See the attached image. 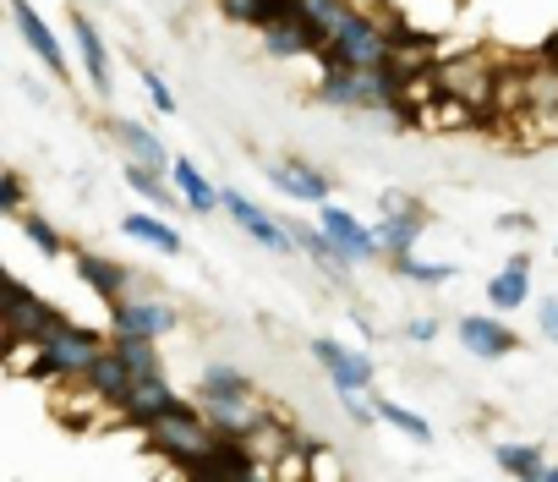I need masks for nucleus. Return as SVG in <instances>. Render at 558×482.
<instances>
[{
	"instance_id": "obj_19",
	"label": "nucleus",
	"mask_w": 558,
	"mask_h": 482,
	"mask_svg": "<svg viewBox=\"0 0 558 482\" xmlns=\"http://www.w3.org/2000/svg\"><path fill=\"white\" fill-rule=\"evenodd\" d=\"M72 39H77V56H83V72H88V83H94V99H110L116 94V72H110V50H105V39H99V28L83 17V12H72Z\"/></svg>"
},
{
	"instance_id": "obj_4",
	"label": "nucleus",
	"mask_w": 558,
	"mask_h": 482,
	"mask_svg": "<svg viewBox=\"0 0 558 482\" xmlns=\"http://www.w3.org/2000/svg\"><path fill=\"white\" fill-rule=\"evenodd\" d=\"M105 346H110L105 335H94V329H83V324L66 318L61 329H50V335L39 340V357H45L39 378H50V384H56V378H83Z\"/></svg>"
},
{
	"instance_id": "obj_8",
	"label": "nucleus",
	"mask_w": 558,
	"mask_h": 482,
	"mask_svg": "<svg viewBox=\"0 0 558 482\" xmlns=\"http://www.w3.org/2000/svg\"><path fill=\"white\" fill-rule=\"evenodd\" d=\"M438 83H444V94H454V99L476 105L482 116H493V83H498V72L487 67V56H454V61H438Z\"/></svg>"
},
{
	"instance_id": "obj_36",
	"label": "nucleus",
	"mask_w": 558,
	"mask_h": 482,
	"mask_svg": "<svg viewBox=\"0 0 558 482\" xmlns=\"http://www.w3.org/2000/svg\"><path fill=\"white\" fill-rule=\"evenodd\" d=\"M203 389H246V373L230 367V362H214V367L203 373Z\"/></svg>"
},
{
	"instance_id": "obj_25",
	"label": "nucleus",
	"mask_w": 558,
	"mask_h": 482,
	"mask_svg": "<svg viewBox=\"0 0 558 482\" xmlns=\"http://www.w3.org/2000/svg\"><path fill=\"white\" fill-rule=\"evenodd\" d=\"M170 181H175V192H181V203H186L192 214H214V208H219V186H214L186 154L170 165Z\"/></svg>"
},
{
	"instance_id": "obj_30",
	"label": "nucleus",
	"mask_w": 558,
	"mask_h": 482,
	"mask_svg": "<svg viewBox=\"0 0 558 482\" xmlns=\"http://www.w3.org/2000/svg\"><path fill=\"white\" fill-rule=\"evenodd\" d=\"M116 351L132 362V373H165V357H159V340H143V335H116Z\"/></svg>"
},
{
	"instance_id": "obj_24",
	"label": "nucleus",
	"mask_w": 558,
	"mask_h": 482,
	"mask_svg": "<svg viewBox=\"0 0 558 482\" xmlns=\"http://www.w3.org/2000/svg\"><path fill=\"white\" fill-rule=\"evenodd\" d=\"M116 137H121L126 159H137V165H148V170H170V165H175L170 148L159 143V132H148L143 121H116Z\"/></svg>"
},
{
	"instance_id": "obj_15",
	"label": "nucleus",
	"mask_w": 558,
	"mask_h": 482,
	"mask_svg": "<svg viewBox=\"0 0 558 482\" xmlns=\"http://www.w3.org/2000/svg\"><path fill=\"white\" fill-rule=\"evenodd\" d=\"M263 34V50L274 56V61H296V56H318V28L302 17V12H286V17H274V23H263L257 28Z\"/></svg>"
},
{
	"instance_id": "obj_33",
	"label": "nucleus",
	"mask_w": 558,
	"mask_h": 482,
	"mask_svg": "<svg viewBox=\"0 0 558 482\" xmlns=\"http://www.w3.org/2000/svg\"><path fill=\"white\" fill-rule=\"evenodd\" d=\"M335 395H340V406H345V417H351L356 427H378V422H384L373 389H335Z\"/></svg>"
},
{
	"instance_id": "obj_13",
	"label": "nucleus",
	"mask_w": 558,
	"mask_h": 482,
	"mask_svg": "<svg viewBox=\"0 0 558 482\" xmlns=\"http://www.w3.org/2000/svg\"><path fill=\"white\" fill-rule=\"evenodd\" d=\"M263 176L286 192L291 203H329V176L318 170V165H307V159H296V154H279V159H263Z\"/></svg>"
},
{
	"instance_id": "obj_26",
	"label": "nucleus",
	"mask_w": 558,
	"mask_h": 482,
	"mask_svg": "<svg viewBox=\"0 0 558 482\" xmlns=\"http://www.w3.org/2000/svg\"><path fill=\"white\" fill-rule=\"evenodd\" d=\"M296 12L318 28V39H335L340 28H345V17L356 12V0H296ZM324 50V45H318Z\"/></svg>"
},
{
	"instance_id": "obj_35",
	"label": "nucleus",
	"mask_w": 558,
	"mask_h": 482,
	"mask_svg": "<svg viewBox=\"0 0 558 482\" xmlns=\"http://www.w3.org/2000/svg\"><path fill=\"white\" fill-rule=\"evenodd\" d=\"M23 203H28V192H23V176H17V170H7V176H0V208H7L12 219H23V214H28Z\"/></svg>"
},
{
	"instance_id": "obj_20",
	"label": "nucleus",
	"mask_w": 558,
	"mask_h": 482,
	"mask_svg": "<svg viewBox=\"0 0 558 482\" xmlns=\"http://www.w3.org/2000/svg\"><path fill=\"white\" fill-rule=\"evenodd\" d=\"M487 302H493L498 313H514V308L531 302V253H514V258L487 280Z\"/></svg>"
},
{
	"instance_id": "obj_1",
	"label": "nucleus",
	"mask_w": 558,
	"mask_h": 482,
	"mask_svg": "<svg viewBox=\"0 0 558 482\" xmlns=\"http://www.w3.org/2000/svg\"><path fill=\"white\" fill-rule=\"evenodd\" d=\"M313 99L335 105V110H356V116H384L389 126H411L416 121L405 110L395 67H340V61H324V77H318Z\"/></svg>"
},
{
	"instance_id": "obj_31",
	"label": "nucleus",
	"mask_w": 558,
	"mask_h": 482,
	"mask_svg": "<svg viewBox=\"0 0 558 482\" xmlns=\"http://www.w3.org/2000/svg\"><path fill=\"white\" fill-rule=\"evenodd\" d=\"M378 417H384L389 427H400L405 438H416V444H433V422H427V417H416L411 406H400V400H384V395H378Z\"/></svg>"
},
{
	"instance_id": "obj_21",
	"label": "nucleus",
	"mask_w": 558,
	"mask_h": 482,
	"mask_svg": "<svg viewBox=\"0 0 558 482\" xmlns=\"http://www.w3.org/2000/svg\"><path fill=\"white\" fill-rule=\"evenodd\" d=\"M121 230H126L132 241H143V248L165 253V258H186V241H181L175 225H165V214H143V208H132V214L121 219Z\"/></svg>"
},
{
	"instance_id": "obj_27",
	"label": "nucleus",
	"mask_w": 558,
	"mask_h": 482,
	"mask_svg": "<svg viewBox=\"0 0 558 482\" xmlns=\"http://www.w3.org/2000/svg\"><path fill=\"white\" fill-rule=\"evenodd\" d=\"M165 176H170V170H148V165L126 159V186H132L137 197H148L154 208H175V203H181V192H175V186H165Z\"/></svg>"
},
{
	"instance_id": "obj_16",
	"label": "nucleus",
	"mask_w": 558,
	"mask_h": 482,
	"mask_svg": "<svg viewBox=\"0 0 558 482\" xmlns=\"http://www.w3.org/2000/svg\"><path fill=\"white\" fill-rule=\"evenodd\" d=\"M7 7H12V28H17V39L56 72V77H66V50H61V39H56V28L28 7V0H7Z\"/></svg>"
},
{
	"instance_id": "obj_6",
	"label": "nucleus",
	"mask_w": 558,
	"mask_h": 482,
	"mask_svg": "<svg viewBox=\"0 0 558 482\" xmlns=\"http://www.w3.org/2000/svg\"><path fill=\"white\" fill-rule=\"evenodd\" d=\"M197 400H203V417H208L225 438H246L252 427L268 422V406L252 395V384H246V389H203Z\"/></svg>"
},
{
	"instance_id": "obj_5",
	"label": "nucleus",
	"mask_w": 558,
	"mask_h": 482,
	"mask_svg": "<svg viewBox=\"0 0 558 482\" xmlns=\"http://www.w3.org/2000/svg\"><path fill=\"white\" fill-rule=\"evenodd\" d=\"M219 208H225V219H235V225H241V236H252V241H257V248H268V253H296L291 219L268 214V208H263V203H252L246 192L219 186Z\"/></svg>"
},
{
	"instance_id": "obj_9",
	"label": "nucleus",
	"mask_w": 558,
	"mask_h": 482,
	"mask_svg": "<svg viewBox=\"0 0 558 482\" xmlns=\"http://www.w3.org/2000/svg\"><path fill=\"white\" fill-rule=\"evenodd\" d=\"M110 329H116V335L165 340V335H175V329H181V313H175L170 302H159V297H126V302H116V308H110Z\"/></svg>"
},
{
	"instance_id": "obj_32",
	"label": "nucleus",
	"mask_w": 558,
	"mask_h": 482,
	"mask_svg": "<svg viewBox=\"0 0 558 482\" xmlns=\"http://www.w3.org/2000/svg\"><path fill=\"white\" fill-rule=\"evenodd\" d=\"M17 225H23V236L34 241V248H39L45 258H66V236H61L50 219H39V214H23Z\"/></svg>"
},
{
	"instance_id": "obj_23",
	"label": "nucleus",
	"mask_w": 558,
	"mask_h": 482,
	"mask_svg": "<svg viewBox=\"0 0 558 482\" xmlns=\"http://www.w3.org/2000/svg\"><path fill=\"white\" fill-rule=\"evenodd\" d=\"M291 236H296V253H307L329 280H345V264H351V258L324 236V225H302V219H291Z\"/></svg>"
},
{
	"instance_id": "obj_7",
	"label": "nucleus",
	"mask_w": 558,
	"mask_h": 482,
	"mask_svg": "<svg viewBox=\"0 0 558 482\" xmlns=\"http://www.w3.org/2000/svg\"><path fill=\"white\" fill-rule=\"evenodd\" d=\"M66 313L50 308L39 291H28L23 280H7V340H45L50 329H61Z\"/></svg>"
},
{
	"instance_id": "obj_43",
	"label": "nucleus",
	"mask_w": 558,
	"mask_h": 482,
	"mask_svg": "<svg viewBox=\"0 0 558 482\" xmlns=\"http://www.w3.org/2000/svg\"><path fill=\"white\" fill-rule=\"evenodd\" d=\"M553 253H558V248H553Z\"/></svg>"
},
{
	"instance_id": "obj_34",
	"label": "nucleus",
	"mask_w": 558,
	"mask_h": 482,
	"mask_svg": "<svg viewBox=\"0 0 558 482\" xmlns=\"http://www.w3.org/2000/svg\"><path fill=\"white\" fill-rule=\"evenodd\" d=\"M137 83H143V94L154 99V110H159V116H175V110H181V105H175V94H170V83H165L154 67H137Z\"/></svg>"
},
{
	"instance_id": "obj_10",
	"label": "nucleus",
	"mask_w": 558,
	"mask_h": 482,
	"mask_svg": "<svg viewBox=\"0 0 558 482\" xmlns=\"http://www.w3.org/2000/svg\"><path fill=\"white\" fill-rule=\"evenodd\" d=\"M454 335H460V351L476 357V362H504V357L520 351V335H514L498 313H465V318L454 324Z\"/></svg>"
},
{
	"instance_id": "obj_22",
	"label": "nucleus",
	"mask_w": 558,
	"mask_h": 482,
	"mask_svg": "<svg viewBox=\"0 0 558 482\" xmlns=\"http://www.w3.org/2000/svg\"><path fill=\"white\" fill-rule=\"evenodd\" d=\"M422 230H427V214H422V208H405V214H384V219H378V248H384V258L416 253Z\"/></svg>"
},
{
	"instance_id": "obj_42",
	"label": "nucleus",
	"mask_w": 558,
	"mask_h": 482,
	"mask_svg": "<svg viewBox=\"0 0 558 482\" xmlns=\"http://www.w3.org/2000/svg\"><path fill=\"white\" fill-rule=\"evenodd\" d=\"M542 132H547V137H558V105H553V110L542 116Z\"/></svg>"
},
{
	"instance_id": "obj_2",
	"label": "nucleus",
	"mask_w": 558,
	"mask_h": 482,
	"mask_svg": "<svg viewBox=\"0 0 558 482\" xmlns=\"http://www.w3.org/2000/svg\"><path fill=\"white\" fill-rule=\"evenodd\" d=\"M143 433H148V444H154L159 455H170V460H175V471H181V477H197V471H203V460L225 444V433L203 417V406H186V400H181L175 411H165L159 422H148Z\"/></svg>"
},
{
	"instance_id": "obj_37",
	"label": "nucleus",
	"mask_w": 558,
	"mask_h": 482,
	"mask_svg": "<svg viewBox=\"0 0 558 482\" xmlns=\"http://www.w3.org/2000/svg\"><path fill=\"white\" fill-rule=\"evenodd\" d=\"M536 329L558 346V297H542V308H536Z\"/></svg>"
},
{
	"instance_id": "obj_38",
	"label": "nucleus",
	"mask_w": 558,
	"mask_h": 482,
	"mask_svg": "<svg viewBox=\"0 0 558 482\" xmlns=\"http://www.w3.org/2000/svg\"><path fill=\"white\" fill-rule=\"evenodd\" d=\"M405 340H411V346H433V340H438V318H411V324H405Z\"/></svg>"
},
{
	"instance_id": "obj_11",
	"label": "nucleus",
	"mask_w": 558,
	"mask_h": 482,
	"mask_svg": "<svg viewBox=\"0 0 558 482\" xmlns=\"http://www.w3.org/2000/svg\"><path fill=\"white\" fill-rule=\"evenodd\" d=\"M313 362L329 373L335 389H373V378H378V362H373L362 346H340V340H329V335L313 340Z\"/></svg>"
},
{
	"instance_id": "obj_14",
	"label": "nucleus",
	"mask_w": 558,
	"mask_h": 482,
	"mask_svg": "<svg viewBox=\"0 0 558 482\" xmlns=\"http://www.w3.org/2000/svg\"><path fill=\"white\" fill-rule=\"evenodd\" d=\"M132 384H137V373H132V362L116 351V340L94 357V367L83 373V389L94 395V400H105V406H116L121 411V400L132 395Z\"/></svg>"
},
{
	"instance_id": "obj_3",
	"label": "nucleus",
	"mask_w": 558,
	"mask_h": 482,
	"mask_svg": "<svg viewBox=\"0 0 558 482\" xmlns=\"http://www.w3.org/2000/svg\"><path fill=\"white\" fill-rule=\"evenodd\" d=\"M318 61H340V67H389L395 61V34H389V17H373V12H351L345 28L335 39H324Z\"/></svg>"
},
{
	"instance_id": "obj_41",
	"label": "nucleus",
	"mask_w": 558,
	"mask_h": 482,
	"mask_svg": "<svg viewBox=\"0 0 558 482\" xmlns=\"http://www.w3.org/2000/svg\"><path fill=\"white\" fill-rule=\"evenodd\" d=\"M542 61H547V67H558V34H553V39L542 45Z\"/></svg>"
},
{
	"instance_id": "obj_28",
	"label": "nucleus",
	"mask_w": 558,
	"mask_h": 482,
	"mask_svg": "<svg viewBox=\"0 0 558 482\" xmlns=\"http://www.w3.org/2000/svg\"><path fill=\"white\" fill-rule=\"evenodd\" d=\"M493 460H498L509 477H520V482H542V477H547L542 444H498V449H493Z\"/></svg>"
},
{
	"instance_id": "obj_12",
	"label": "nucleus",
	"mask_w": 558,
	"mask_h": 482,
	"mask_svg": "<svg viewBox=\"0 0 558 482\" xmlns=\"http://www.w3.org/2000/svg\"><path fill=\"white\" fill-rule=\"evenodd\" d=\"M318 225H324V236L335 241V248H340L351 264L384 258V248H378V225H362L351 208H340V203H318Z\"/></svg>"
},
{
	"instance_id": "obj_18",
	"label": "nucleus",
	"mask_w": 558,
	"mask_h": 482,
	"mask_svg": "<svg viewBox=\"0 0 558 482\" xmlns=\"http://www.w3.org/2000/svg\"><path fill=\"white\" fill-rule=\"evenodd\" d=\"M72 264H77V280H83L99 302L116 308V302L132 297V269H126V264H116V258H105V253H77Z\"/></svg>"
},
{
	"instance_id": "obj_17",
	"label": "nucleus",
	"mask_w": 558,
	"mask_h": 482,
	"mask_svg": "<svg viewBox=\"0 0 558 482\" xmlns=\"http://www.w3.org/2000/svg\"><path fill=\"white\" fill-rule=\"evenodd\" d=\"M181 406V395L170 389V378L165 373H143L137 384H132V395L121 400V417L132 422V427H148V422H159L165 411H175Z\"/></svg>"
},
{
	"instance_id": "obj_39",
	"label": "nucleus",
	"mask_w": 558,
	"mask_h": 482,
	"mask_svg": "<svg viewBox=\"0 0 558 482\" xmlns=\"http://www.w3.org/2000/svg\"><path fill=\"white\" fill-rule=\"evenodd\" d=\"M498 230H509V236H531V230H536V219H531V214H504V219H498Z\"/></svg>"
},
{
	"instance_id": "obj_29",
	"label": "nucleus",
	"mask_w": 558,
	"mask_h": 482,
	"mask_svg": "<svg viewBox=\"0 0 558 482\" xmlns=\"http://www.w3.org/2000/svg\"><path fill=\"white\" fill-rule=\"evenodd\" d=\"M389 264H395V275L411 280V286H449V280H454V264H422L416 253H400V258H389Z\"/></svg>"
},
{
	"instance_id": "obj_40",
	"label": "nucleus",
	"mask_w": 558,
	"mask_h": 482,
	"mask_svg": "<svg viewBox=\"0 0 558 482\" xmlns=\"http://www.w3.org/2000/svg\"><path fill=\"white\" fill-rule=\"evenodd\" d=\"M405 208H422L411 192H384V214H405Z\"/></svg>"
}]
</instances>
